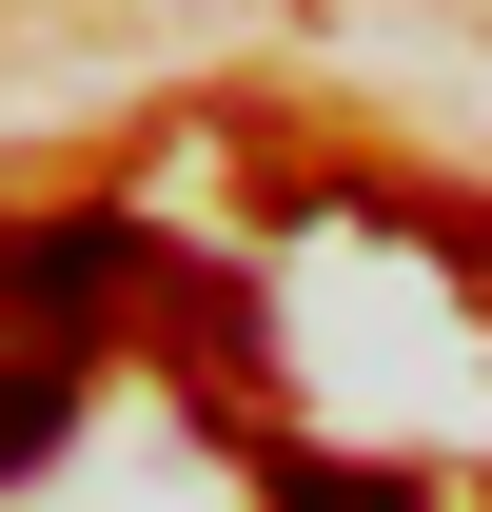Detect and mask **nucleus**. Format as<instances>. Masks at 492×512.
Segmentation results:
<instances>
[{
    "label": "nucleus",
    "instance_id": "obj_1",
    "mask_svg": "<svg viewBox=\"0 0 492 512\" xmlns=\"http://www.w3.org/2000/svg\"><path fill=\"white\" fill-rule=\"evenodd\" d=\"M60 434H79V355H0V493L60 473Z\"/></svg>",
    "mask_w": 492,
    "mask_h": 512
},
{
    "label": "nucleus",
    "instance_id": "obj_2",
    "mask_svg": "<svg viewBox=\"0 0 492 512\" xmlns=\"http://www.w3.org/2000/svg\"><path fill=\"white\" fill-rule=\"evenodd\" d=\"M276 512H433V493H414V473H374V453H296Z\"/></svg>",
    "mask_w": 492,
    "mask_h": 512
}]
</instances>
